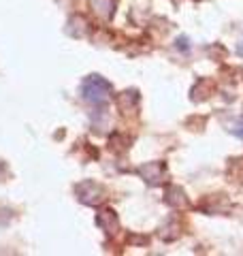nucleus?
I'll return each instance as SVG.
<instances>
[{
    "mask_svg": "<svg viewBox=\"0 0 243 256\" xmlns=\"http://www.w3.org/2000/svg\"><path fill=\"white\" fill-rule=\"evenodd\" d=\"M113 94V86L102 75H88L81 82V98L90 105H104Z\"/></svg>",
    "mask_w": 243,
    "mask_h": 256,
    "instance_id": "nucleus-1",
    "label": "nucleus"
},
{
    "mask_svg": "<svg viewBox=\"0 0 243 256\" xmlns=\"http://www.w3.org/2000/svg\"><path fill=\"white\" fill-rule=\"evenodd\" d=\"M75 194H77L79 203L96 207V205H100L104 198H107V188H104L102 184L94 182V180H84V182H79L75 186Z\"/></svg>",
    "mask_w": 243,
    "mask_h": 256,
    "instance_id": "nucleus-2",
    "label": "nucleus"
},
{
    "mask_svg": "<svg viewBox=\"0 0 243 256\" xmlns=\"http://www.w3.org/2000/svg\"><path fill=\"white\" fill-rule=\"evenodd\" d=\"M136 173H139L141 180L145 184H150V186H160V184H164L168 178L166 162H162V160H154V162L141 164L139 169H136Z\"/></svg>",
    "mask_w": 243,
    "mask_h": 256,
    "instance_id": "nucleus-3",
    "label": "nucleus"
},
{
    "mask_svg": "<svg viewBox=\"0 0 243 256\" xmlns=\"http://www.w3.org/2000/svg\"><path fill=\"white\" fill-rule=\"evenodd\" d=\"M96 226H98L104 235H116L120 230V218L116 210H111V207H102V210H98V214H96Z\"/></svg>",
    "mask_w": 243,
    "mask_h": 256,
    "instance_id": "nucleus-4",
    "label": "nucleus"
},
{
    "mask_svg": "<svg viewBox=\"0 0 243 256\" xmlns=\"http://www.w3.org/2000/svg\"><path fill=\"white\" fill-rule=\"evenodd\" d=\"M202 212H207L209 216L216 214H228L230 212V201L226 198V194H209L205 201H202Z\"/></svg>",
    "mask_w": 243,
    "mask_h": 256,
    "instance_id": "nucleus-5",
    "label": "nucleus"
},
{
    "mask_svg": "<svg viewBox=\"0 0 243 256\" xmlns=\"http://www.w3.org/2000/svg\"><path fill=\"white\" fill-rule=\"evenodd\" d=\"M116 105L122 111V116H130L139 109V92L136 90H126L116 96Z\"/></svg>",
    "mask_w": 243,
    "mask_h": 256,
    "instance_id": "nucleus-6",
    "label": "nucleus"
},
{
    "mask_svg": "<svg viewBox=\"0 0 243 256\" xmlns=\"http://www.w3.org/2000/svg\"><path fill=\"white\" fill-rule=\"evenodd\" d=\"M164 203L168 207H173V210H186V207L190 205L188 196H186V192L180 186H166V190H164Z\"/></svg>",
    "mask_w": 243,
    "mask_h": 256,
    "instance_id": "nucleus-7",
    "label": "nucleus"
},
{
    "mask_svg": "<svg viewBox=\"0 0 243 256\" xmlns=\"http://www.w3.org/2000/svg\"><path fill=\"white\" fill-rule=\"evenodd\" d=\"M92 4H94V11L100 15V18H104V20H109L111 15H113V6H116V2L113 0H92Z\"/></svg>",
    "mask_w": 243,
    "mask_h": 256,
    "instance_id": "nucleus-8",
    "label": "nucleus"
},
{
    "mask_svg": "<svg viewBox=\"0 0 243 256\" xmlns=\"http://www.w3.org/2000/svg\"><path fill=\"white\" fill-rule=\"evenodd\" d=\"M228 171H237V173H232V178L243 180V158H234V160H230Z\"/></svg>",
    "mask_w": 243,
    "mask_h": 256,
    "instance_id": "nucleus-9",
    "label": "nucleus"
},
{
    "mask_svg": "<svg viewBox=\"0 0 243 256\" xmlns=\"http://www.w3.org/2000/svg\"><path fill=\"white\" fill-rule=\"evenodd\" d=\"M230 132L232 134H237V137L243 139V118L239 120V122H234V126H230Z\"/></svg>",
    "mask_w": 243,
    "mask_h": 256,
    "instance_id": "nucleus-10",
    "label": "nucleus"
}]
</instances>
